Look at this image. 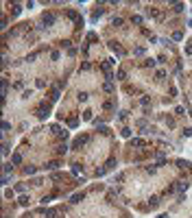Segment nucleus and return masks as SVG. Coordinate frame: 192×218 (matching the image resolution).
<instances>
[{
  "instance_id": "1",
  "label": "nucleus",
  "mask_w": 192,
  "mask_h": 218,
  "mask_svg": "<svg viewBox=\"0 0 192 218\" xmlns=\"http://www.w3.org/2000/svg\"><path fill=\"white\" fill-rule=\"evenodd\" d=\"M44 22L46 24H53V22H55V15H53V13H50V15H44Z\"/></svg>"
},
{
  "instance_id": "2",
  "label": "nucleus",
  "mask_w": 192,
  "mask_h": 218,
  "mask_svg": "<svg viewBox=\"0 0 192 218\" xmlns=\"http://www.w3.org/2000/svg\"><path fill=\"white\" fill-rule=\"evenodd\" d=\"M57 166H59V164H57V161H50L48 166H46V168H48V170H53V168H57Z\"/></svg>"
}]
</instances>
